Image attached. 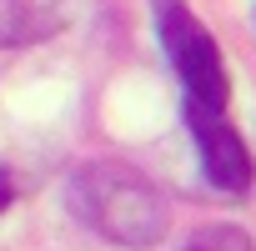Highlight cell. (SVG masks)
Masks as SVG:
<instances>
[{"label": "cell", "instance_id": "cell-1", "mask_svg": "<svg viewBox=\"0 0 256 251\" xmlns=\"http://www.w3.org/2000/svg\"><path fill=\"white\" fill-rule=\"evenodd\" d=\"M76 211L96 231L116 236L120 246H141L166 226V211H161L156 191L136 176H126V171H110V166H90L76 181Z\"/></svg>", "mask_w": 256, "mask_h": 251}, {"label": "cell", "instance_id": "cell-2", "mask_svg": "<svg viewBox=\"0 0 256 251\" xmlns=\"http://www.w3.org/2000/svg\"><path fill=\"white\" fill-rule=\"evenodd\" d=\"M156 26H161L166 56H171L176 76L186 80V90L206 106H226V70H221V50L206 36V26L181 0H156Z\"/></svg>", "mask_w": 256, "mask_h": 251}, {"label": "cell", "instance_id": "cell-3", "mask_svg": "<svg viewBox=\"0 0 256 251\" xmlns=\"http://www.w3.org/2000/svg\"><path fill=\"white\" fill-rule=\"evenodd\" d=\"M186 126L201 146V161H206V176L221 186V191H246L251 186V156H246V141L221 120V106H206V100H186Z\"/></svg>", "mask_w": 256, "mask_h": 251}, {"label": "cell", "instance_id": "cell-4", "mask_svg": "<svg viewBox=\"0 0 256 251\" xmlns=\"http://www.w3.org/2000/svg\"><path fill=\"white\" fill-rule=\"evenodd\" d=\"M70 0H0V46H30L66 20Z\"/></svg>", "mask_w": 256, "mask_h": 251}, {"label": "cell", "instance_id": "cell-5", "mask_svg": "<svg viewBox=\"0 0 256 251\" xmlns=\"http://www.w3.org/2000/svg\"><path fill=\"white\" fill-rule=\"evenodd\" d=\"M181 251H251V241H246V231H236V226H211V231L191 236Z\"/></svg>", "mask_w": 256, "mask_h": 251}, {"label": "cell", "instance_id": "cell-6", "mask_svg": "<svg viewBox=\"0 0 256 251\" xmlns=\"http://www.w3.org/2000/svg\"><path fill=\"white\" fill-rule=\"evenodd\" d=\"M10 201H16V186H10V176H6V171H0V211H6Z\"/></svg>", "mask_w": 256, "mask_h": 251}]
</instances>
